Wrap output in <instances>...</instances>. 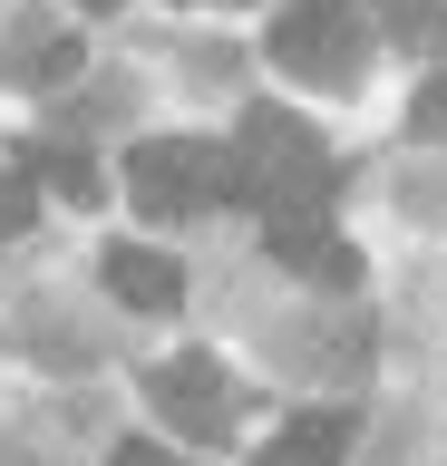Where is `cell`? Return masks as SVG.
<instances>
[{
  "label": "cell",
  "mask_w": 447,
  "mask_h": 466,
  "mask_svg": "<svg viewBox=\"0 0 447 466\" xmlns=\"http://www.w3.org/2000/svg\"><path fill=\"white\" fill-rule=\"evenodd\" d=\"M107 291H117L127 311H176V301H185V272H176V253L117 243V253H107Z\"/></svg>",
  "instance_id": "5b68a950"
},
{
  "label": "cell",
  "mask_w": 447,
  "mask_h": 466,
  "mask_svg": "<svg viewBox=\"0 0 447 466\" xmlns=\"http://www.w3.org/2000/svg\"><path fill=\"white\" fill-rule=\"evenodd\" d=\"M340 447H350V408H321V418H292L253 466H340Z\"/></svg>",
  "instance_id": "52a82bcc"
},
{
  "label": "cell",
  "mask_w": 447,
  "mask_h": 466,
  "mask_svg": "<svg viewBox=\"0 0 447 466\" xmlns=\"http://www.w3.org/2000/svg\"><path fill=\"white\" fill-rule=\"evenodd\" d=\"M147 399L166 418V437H185V447H224L234 437V389H224V360H205V350H176L147 379Z\"/></svg>",
  "instance_id": "277c9868"
},
{
  "label": "cell",
  "mask_w": 447,
  "mask_h": 466,
  "mask_svg": "<svg viewBox=\"0 0 447 466\" xmlns=\"http://www.w3.org/2000/svg\"><path fill=\"white\" fill-rule=\"evenodd\" d=\"M88 10H127V0H88Z\"/></svg>",
  "instance_id": "4fadbf2b"
},
{
  "label": "cell",
  "mask_w": 447,
  "mask_h": 466,
  "mask_svg": "<svg viewBox=\"0 0 447 466\" xmlns=\"http://www.w3.org/2000/svg\"><path fill=\"white\" fill-rule=\"evenodd\" d=\"M272 58H282L292 78L350 87V78H360V58H370V29H360L350 0H292V10L272 20Z\"/></svg>",
  "instance_id": "3957f363"
},
{
  "label": "cell",
  "mask_w": 447,
  "mask_h": 466,
  "mask_svg": "<svg viewBox=\"0 0 447 466\" xmlns=\"http://www.w3.org/2000/svg\"><path fill=\"white\" fill-rule=\"evenodd\" d=\"M30 175H20V166H10V175H0V243H10V233H30Z\"/></svg>",
  "instance_id": "30bf717a"
},
{
  "label": "cell",
  "mask_w": 447,
  "mask_h": 466,
  "mask_svg": "<svg viewBox=\"0 0 447 466\" xmlns=\"http://www.w3.org/2000/svg\"><path fill=\"white\" fill-rule=\"evenodd\" d=\"M20 175H30V185H59L68 204H97V166L68 156V146H20Z\"/></svg>",
  "instance_id": "ba28073f"
},
{
  "label": "cell",
  "mask_w": 447,
  "mask_h": 466,
  "mask_svg": "<svg viewBox=\"0 0 447 466\" xmlns=\"http://www.w3.org/2000/svg\"><path fill=\"white\" fill-rule=\"evenodd\" d=\"M418 137H447V78H428V87H418Z\"/></svg>",
  "instance_id": "8fae6325"
},
{
  "label": "cell",
  "mask_w": 447,
  "mask_h": 466,
  "mask_svg": "<svg viewBox=\"0 0 447 466\" xmlns=\"http://www.w3.org/2000/svg\"><path fill=\"white\" fill-rule=\"evenodd\" d=\"M389 39H399V49L447 58V0H389Z\"/></svg>",
  "instance_id": "9c48e42d"
},
{
  "label": "cell",
  "mask_w": 447,
  "mask_h": 466,
  "mask_svg": "<svg viewBox=\"0 0 447 466\" xmlns=\"http://www.w3.org/2000/svg\"><path fill=\"white\" fill-rule=\"evenodd\" d=\"M234 185H243V204H263V224H292V214H321L330 204V156L292 107H243Z\"/></svg>",
  "instance_id": "6da1fadb"
},
{
  "label": "cell",
  "mask_w": 447,
  "mask_h": 466,
  "mask_svg": "<svg viewBox=\"0 0 447 466\" xmlns=\"http://www.w3.org/2000/svg\"><path fill=\"white\" fill-rule=\"evenodd\" d=\"M272 253L292 262V272H311V282H330V291H350V282H360V253H350V243H330L321 214H292V224H272Z\"/></svg>",
  "instance_id": "8992f818"
},
{
  "label": "cell",
  "mask_w": 447,
  "mask_h": 466,
  "mask_svg": "<svg viewBox=\"0 0 447 466\" xmlns=\"http://www.w3.org/2000/svg\"><path fill=\"white\" fill-rule=\"evenodd\" d=\"M127 195H137V214H147V224L243 204V185H234V146H214V137H147L137 156H127Z\"/></svg>",
  "instance_id": "7a4b0ae2"
},
{
  "label": "cell",
  "mask_w": 447,
  "mask_h": 466,
  "mask_svg": "<svg viewBox=\"0 0 447 466\" xmlns=\"http://www.w3.org/2000/svg\"><path fill=\"white\" fill-rule=\"evenodd\" d=\"M107 466H176V457H166L156 437H127V447H117V457H107Z\"/></svg>",
  "instance_id": "7c38bea8"
}]
</instances>
